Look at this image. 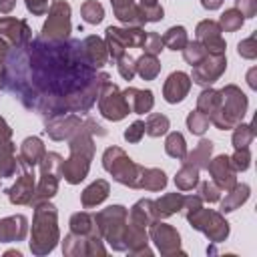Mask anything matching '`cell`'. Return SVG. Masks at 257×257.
Wrapping results in <instances>:
<instances>
[{
    "mask_svg": "<svg viewBox=\"0 0 257 257\" xmlns=\"http://www.w3.org/2000/svg\"><path fill=\"white\" fill-rule=\"evenodd\" d=\"M106 80H110L106 72H98L84 60L80 40L50 42L38 36L10 48L0 88L16 94L28 110L52 118L86 112L98 100Z\"/></svg>",
    "mask_w": 257,
    "mask_h": 257,
    "instance_id": "6da1fadb",
    "label": "cell"
},
{
    "mask_svg": "<svg viewBox=\"0 0 257 257\" xmlns=\"http://www.w3.org/2000/svg\"><path fill=\"white\" fill-rule=\"evenodd\" d=\"M104 137L106 131L92 118H86L82 122V126L68 139V149H70V157L60 165V177L70 183V185H78L80 181L86 179L88 169H90V161L94 157V141L92 137Z\"/></svg>",
    "mask_w": 257,
    "mask_h": 257,
    "instance_id": "7a4b0ae2",
    "label": "cell"
},
{
    "mask_svg": "<svg viewBox=\"0 0 257 257\" xmlns=\"http://www.w3.org/2000/svg\"><path fill=\"white\" fill-rule=\"evenodd\" d=\"M60 239L58 233V213L50 201H44L34 207L32 219V235H30V251L34 255H48Z\"/></svg>",
    "mask_w": 257,
    "mask_h": 257,
    "instance_id": "3957f363",
    "label": "cell"
},
{
    "mask_svg": "<svg viewBox=\"0 0 257 257\" xmlns=\"http://www.w3.org/2000/svg\"><path fill=\"white\" fill-rule=\"evenodd\" d=\"M92 217H94V223L98 227L102 241H106L114 251H126L124 233H126L128 211L122 205H110V207L94 213Z\"/></svg>",
    "mask_w": 257,
    "mask_h": 257,
    "instance_id": "277c9868",
    "label": "cell"
},
{
    "mask_svg": "<svg viewBox=\"0 0 257 257\" xmlns=\"http://www.w3.org/2000/svg\"><path fill=\"white\" fill-rule=\"evenodd\" d=\"M247 104L249 100L245 92L235 84H227L225 88H221V104L217 112L211 116V124H215L219 131L233 128L243 120L247 112Z\"/></svg>",
    "mask_w": 257,
    "mask_h": 257,
    "instance_id": "5b68a950",
    "label": "cell"
},
{
    "mask_svg": "<svg viewBox=\"0 0 257 257\" xmlns=\"http://www.w3.org/2000/svg\"><path fill=\"white\" fill-rule=\"evenodd\" d=\"M102 167L112 175V179L131 189H141V179L145 167L137 165L120 147H108L102 155Z\"/></svg>",
    "mask_w": 257,
    "mask_h": 257,
    "instance_id": "8992f818",
    "label": "cell"
},
{
    "mask_svg": "<svg viewBox=\"0 0 257 257\" xmlns=\"http://www.w3.org/2000/svg\"><path fill=\"white\" fill-rule=\"evenodd\" d=\"M145 40H147V32L135 26H126V28L108 26L104 36V44L112 60H118L122 54H126V48H143Z\"/></svg>",
    "mask_w": 257,
    "mask_h": 257,
    "instance_id": "52a82bcc",
    "label": "cell"
},
{
    "mask_svg": "<svg viewBox=\"0 0 257 257\" xmlns=\"http://www.w3.org/2000/svg\"><path fill=\"white\" fill-rule=\"evenodd\" d=\"M70 4L64 0H56L52 2V6L48 8V18L42 26V34L40 38L50 40V42H58V40H68L70 38Z\"/></svg>",
    "mask_w": 257,
    "mask_h": 257,
    "instance_id": "ba28073f",
    "label": "cell"
},
{
    "mask_svg": "<svg viewBox=\"0 0 257 257\" xmlns=\"http://www.w3.org/2000/svg\"><path fill=\"white\" fill-rule=\"evenodd\" d=\"M187 221L191 223L193 229L201 231L209 241L213 243H223L229 237V223L225 221V217L213 209H199L193 215L187 217Z\"/></svg>",
    "mask_w": 257,
    "mask_h": 257,
    "instance_id": "9c48e42d",
    "label": "cell"
},
{
    "mask_svg": "<svg viewBox=\"0 0 257 257\" xmlns=\"http://www.w3.org/2000/svg\"><path fill=\"white\" fill-rule=\"evenodd\" d=\"M98 110L104 118L108 120H122L131 108L124 100V94L122 90L112 82V80H106L100 88V94H98Z\"/></svg>",
    "mask_w": 257,
    "mask_h": 257,
    "instance_id": "30bf717a",
    "label": "cell"
},
{
    "mask_svg": "<svg viewBox=\"0 0 257 257\" xmlns=\"http://www.w3.org/2000/svg\"><path fill=\"white\" fill-rule=\"evenodd\" d=\"M227 68V58L225 54H207L199 64L193 66V74H191V82L207 88L211 86L215 80L221 78V74Z\"/></svg>",
    "mask_w": 257,
    "mask_h": 257,
    "instance_id": "8fae6325",
    "label": "cell"
},
{
    "mask_svg": "<svg viewBox=\"0 0 257 257\" xmlns=\"http://www.w3.org/2000/svg\"><path fill=\"white\" fill-rule=\"evenodd\" d=\"M151 241H155L157 249L161 251V255H185V251L181 249V237L177 233L175 227L167 225V223H161L159 219H155L151 225Z\"/></svg>",
    "mask_w": 257,
    "mask_h": 257,
    "instance_id": "7c38bea8",
    "label": "cell"
},
{
    "mask_svg": "<svg viewBox=\"0 0 257 257\" xmlns=\"http://www.w3.org/2000/svg\"><path fill=\"white\" fill-rule=\"evenodd\" d=\"M62 253L70 257L78 255H106V249L102 247L100 237H88V235H78V233H68L62 241Z\"/></svg>",
    "mask_w": 257,
    "mask_h": 257,
    "instance_id": "4fadbf2b",
    "label": "cell"
},
{
    "mask_svg": "<svg viewBox=\"0 0 257 257\" xmlns=\"http://www.w3.org/2000/svg\"><path fill=\"white\" fill-rule=\"evenodd\" d=\"M207 171L211 175V181L225 193L237 185V171L231 163V157H227V155H219V157L211 159L207 165Z\"/></svg>",
    "mask_w": 257,
    "mask_h": 257,
    "instance_id": "5bb4252c",
    "label": "cell"
},
{
    "mask_svg": "<svg viewBox=\"0 0 257 257\" xmlns=\"http://www.w3.org/2000/svg\"><path fill=\"white\" fill-rule=\"evenodd\" d=\"M221 26H219V22H215V20H201L199 24H197V28H195V34H197V40L205 46V50L209 52V54H225V48H227V44H225V38L221 36Z\"/></svg>",
    "mask_w": 257,
    "mask_h": 257,
    "instance_id": "9a60e30c",
    "label": "cell"
},
{
    "mask_svg": "<svg viewBox=\"0 0 257 257\" xmlns=\"http://www.w3.org/2000/svg\"><path fill=\"white\" fill-rule=\"evenodd\" d=\"M82 118L74 112L70 114H60V116H52L46 120V133L52 141H68L80 126H82Z\"/></svg>",
    "mask_w": 257,
    "mask_h": 257,
    "instance_id": "2e32d148",
    "label": "cell"
},
{
    "mask_svg": "<svg viewBox=\"0 0 257 257\" xmlns=\"http://www.w3.org/2000/svg\"><path fill=\"white\" fill-rule=\"evenodd\" d=\"M0 36L10 44V48L24 46L28 40H32V32H30L28 24L24 20L12 18V16L0 18Z\"/></svg>",
    "mask_w": 257,
    "mask_h": 257,
    "instance_id": "e0dca14e",
    "label": "cell"
},
{
    "mask_svg": "<svg viewBox=\"0 0 257 257\" xmlns=\"http://www.w3.org/2000/svg\"><path fill=\"white\" fill-rule=\"evenodd\" d=\"M34 187H36L34 171H32V169L22 171V175L16 179V183H14L10 189H6L8 201H10L12 205H30L32 195H34Z\"/></svg>",
    "mask_w": 257,
    "mask_h": 257,
    "instance_id": "ac0fdd59",
    "label": "cell"
},
{
    "mask_svg": "<svg viewBox=\"0 0 257 257\" xmlns=\"http://www.w3.org/2000/svg\"><path fill=\"white\" fill-rule=\"evenodd\" d=\"M191 90V76L177 70V72H171L169 78L165 80L163 84V96L169 104H177L181 102Z\"/></svg>",
    "mask_w": 257,
    "mask_h": 257,
    "instance_id": "d6986e66",
    "label": "cell"
},
{
    "mask_svg": "<svg viewBox=\"0 0 257 257\" xmlns=\"http://www.w3.org/2000/svg\"><path fill=\"white\" fill-rule=\"evenodd\" d=\"M26 233H28V219L24 215H12L0 219V243L24 241Z\"/></svg>",
    "mask_w": 257,
    "mask_h": 257,
    "instance_id": "ffe728a7",
    "label": "cell"
},
{
    "mask_svg": "<svg viewBox=\"0 0 257 257\" xmlns=\"http://www.w3.org/2000/svg\"><path fill=\"white\" fill-rule=\"evenodd\" d=\"M44 153H46V149H44V145H42V141H40L38 137H28V139H24L22 145H20V153H18V157H16L18 167H20L22 171L34 169V167L40 163V159L44 157Z\"/></svg>",
    "mask_w": 257,
    "mask_h": 257,
    "instance_id": "44dd1931",
    "label": "cell"
},
{
    "mask_svg": "<svg viewBox=\"0 0 257 257\" xmlns=\"http://www.w3.org/2000/svg\"><path fill=\"white\" fill-rule=\"evenodd\" d=\"M112 4V12L114 16L126 24V26H135V28H143L145 26V16H143V10L139 8L137 0H110Z\"/></svg>",
    "mask_w": 257,
    "mask_h": 257,
    "instance_id": "7402d4cb",
    "label": "cell"
},
{
    "mask_svg": "<svg viewBox=\"0 0 257 257\" xmlns=\"http://www.w3.org/2000/svg\"><path fill=\"white\" fill-rule=\"evenodd\" d=\"M80 48H82V56L84 60L92 66V68H102L108 60V50H106V44L102 38L90 34L86 36L82 42H80Z\"/></svg>",
    "mask_w": 257,
    "mask_h": 257,
    "instance_id": "603a6c76",
    "label": "cell"
},
{
    "mask_svg": "<svg viewBox=\"0 0 257 257\" xmlns=\"http://www.w3.org/2000/svg\"><path fill=\"white\" fill-rule=\"evenodd\" d=\"M124 241H126V251L131 255H151L147 227H141V225H135V223L126 221Z\"/></svg>",
    "mask_w": 257,
    "mask_h": 257,
    "instance_id": "cb8c5ba5",
    "label": "cell"
},
{
    "mask_svg": "<svg viewBox=\"0 0 257 257\" xmlns=\"http://www.w3.org/2000/svg\"><path fill=\"white\" fill-rule=\"evenodd\" d=\"M58 175L56 173H48V171H40V181L38 185L34 187V195H32V201L30 205L36 207L44 201H50L56 193H58Z\"/></svg>",
    "mask_w": 257,
    "mask_h": 257,
    "instance_id": "d4e9b609",
    "label": "cell"
},
{
    "mask_svg": "<svg viewBox=\"0 0 257 257\" xmlns=\"http://www.w3.org/2000/svg\"><path fill=\"white\" fill-rule=\"evenodd\" d=\"M122 94H124V100H126L131 112H135V114H145L155 104V98H153L151 90H139V88L128 86V88L122 90Z\"/></svg>",
    "mask_w": 257,
    "mask_h": 257,
    "instance_id": "484cf974",
    "label": "cell"
},
{
    "mask_svg": "<svg viewBox=\"0 0 257 257\" xmlns=\"http://www.w3.org/2000/svg\"><path fill=\"white\" fill-rule=\"evenodd\" d=\"M108 193H110L108 183H106L104 179H96L94 183H90V185L82 191V195H80V203H82L84 209H92V207L100 205V203L108 197Z\"/></svg>",
    "mask_w": 257,
    "mask_h": 257,
    "instance_id": "4316f807",
    "label": "cell"
},
{
    "mask_svg": "<svg viewBox=\"0 0 257 257\" xmlns=\"http://www.w3.org/2000/svg\"><path fill=\"white\" fill-rule=\"evenodd\" d=\"M183 201H185V195H181V193H167V195H163L161 199L153 201L155 217L157 219H167V217L179 213L181 207H183Z\"/></svg>",
    "mask_w": 257,
    "mask_h": 257,
    "instance_id": "83f0119b",
    "label": "cell"
},
{
    "mask_svg": "<svg viewBox=\"0 0 257 257\" xmlns=\"http://www.w3.org/2000/svg\"><path fill=\"white\" fill-rule=\"evenodd\" d=\"M18 161H16V147L10 139H0V179H8L16 173Z\"/></svg>",
    "mask_w": 257,
    "mask_h": 257,
    "instance_id": "f1b7e54d",
    "label": "cell"
},
{
    "mask_svg": "<svg viewBox=\"0 0 257 257\" xmlns=\"http://www.w3.org/2000/svg\"><path fill=\"white\" fill-rule=\"evenodd\" d=\"M155 207H153V201L151 199H141L137 201L131 211H128V217L126 221L128 223H135V225H141V227H149L153 221H155Z\"/></svg>",
    "mask_w": 257,
    "mask_h": 257,
    "instance_id": "f546056e",
    "label": "cell"
},
{
    "mask_svg": "<svg viewBox=\"0 0 257 257\" xmlns=\"http://www.w3.org/2000/svg\"><path fill=\"white\" fill-rule=\"evenodd\" d=\"M249 195H251L249 185H245V183L239 185V183H237L231 191H227L225 199L221 201V213H231V211L239 209V207L249 199Z\"/></svg>",
    "mask_w": 257,
    "mask_h": 257,
    "instance_id": "4dcf8cb0",
    "label": "cell"
},
{
    "mask_svg": "<svg viewBox=\"0 0 257 257\" xmlns=\"http://www.w3.org/2000/svg\"><path fill=\"white\" fill-rule=\"evenodd\" d=\"M70 231L72 233H78V235H88V237H100L98 233V227L94 223V217L86 211H80V213H74L70 217ZM102 239V237H100Z\"/></svg>",
    "mask_w": 257,
    "mask_h": 257,
    "instance_id": "1f68e13d",
    "label": "cell"
},
{
    "mask_svg": "<svg viewBox=\"0 0 257 257\" xmlns=\"http://www.w3.org/2000/svg\"><path fill=\"white\" fill-rule=\"evenodd\" d=\"M211 153H213V143L209 139H201L199 145L191 153H187L183 161L185 163H191L193 167H197L201 171V169H207V165L211 161Z\"/></svg>",
    "mask_w": 257,
    "mask_h": 257,
    "instance_id": "d6a6232c",
    "label": "cell"
},
{
    "mask_svg": "<svg viewBox=\"0 0 257 257\" xmlns=\"http://www.w3.org/2000/svg\"><path fill=\"white\" fill-rule=\"evenodd\" d=\"M135 66H137V74L143 78V80H155L161 72V62L155 54H143L135 60Z\"/></svg>",
    "mask_w": 257,
    "mask_h": 257,
    "instance_id": "836d02e7",
    "label": "cell"
},
{
    "mask_svg": "<svg viewBox=\"0 0 257 257\" xmlns=\"http://www.w3.org/2000/svg\"><path fill=\"white\" fill-rule=\"evenodd\" d=\"M199 169L197 167H193L191 163H185L183 161V167L179 169V173H177V177H175V185H177V189L179 191H193L195 187H197V183H199Z\"/></svg>",
    "mask_w": 257,
    "mask_h": 257,
    "instance_id": "e575fe53",
    "label": "cell"
},
{
    "mask_svg": "<svg viewBox=\"0 0 257 257\" xmlns=\"http://www.w3.org/2000/svg\"><path fill=\"white\" fill-rule=\"evenodd\" d=\"M219 104H221V90H215V88H209V86H207V88L199 94V98H197V108H199L203 114H207L209 120H211V116L217 112Z\"/></svg>",
    "mask_w": 257,
    "mask_h": 257,
    "instance_id": "d590c367",
    "label": "cell"
},
{
    "mask_svg": "<svg viewBox=\"0 0 257 257\" xmlns=\"http://www.w3.org/2000/svg\"><path fill=\"white\" fill-rule=\"evenodd\" d=\"M165 153L177 161H183L185 155H187V143H185V137L181 133H169L167 141H165Z\"/></svg>",
    "mask_w": 257,
    "mask_h": 257,
    "instance_id": "8d00e7d4",
    "label": "cell"
},
{
    "mask_svg": "<svg viewBox=\"0 0 257 257\" xmlns=\"http://www.w3.org/2000/svg\"><path fill=\"white\" fill-rule=\"evenodd\" d=\"M187 42H189V38H187L185 26H171L163 34V44L167 48H171V50H183Z\"/></svg>",
    "mask_w": 257,
    "mask_h": 257,
    "instance_id": "74e56055",
    "label": "cell"
},
{
    "mask_svg": "<svg viewBox=\"0 0 257 257\" xmlns=\"http://www.w3.org/2000/svg\"><path fill=\"white\" fill-rule=\"evenodd\" d=\"M169 126H171V122H169V118L165 116V114H161V112H153V114H149L147 116V120H145V133L149 135V137H163L167 131H169Z\"/></svg>",
    "mask_w": 257,
    "mask_h": 257,
    "instance_id": "f35d334b",
    "label": "cell"
},
{
    "mask_svg": "<svg viewBox=\"0 0 257 257\" xmlns=\"http://www.w3.org/2000/svg\"><path fill=\"white\" fill-rule=\"evenodd\" d=\"M167 185V175L161 169H145L141 179V189L147 191H161Z\"/></svg>",
    "mask_w": 257,
    "mask_h": 257,
    "instance_id": "ab89813d",
    "label": "cell"
},
{
    "mask_svg": "<svg viewBox=\"0 0 257 257\" xmlns=\"http://www.w3.org/2000/svg\"><path fill=\"white\" fill-rule=\"evenodd\" d=\"M255 137V124H235L233 126V147L235 149H247Z\"/></svg>",
    "mask_w": 257,
    "mask_h": 257,
    "instance_id": "60d3db41",
    "label": "cell"
},
{
    "mask_svg": "<svg viewBox=\"0 0 257 257\" xmlns=\"http://www.w3.org/2000/svg\"><path fill=\"white\" fill-rule=\"evenodd\" d=\"M80 16H82V20L88 22V24H98V22H102V18H104V8H102V4L96 2V0H86V2H82V6H80Z\"/></svg>",
    "mask_w": 257,
    "mask_h": 257,
    "instance_id": "b9f144b4",
    "label": "cell"
},
{
    "mask_svg": "<svg viewBox=\"0 0 257 257\" xmlns=\"http://www.w3.org/2000/svg\"><path fill=\"white\" fill-rule=\"evenodd\" d=\"M243 22H245L243 14H241L237 8H229V10H225V12L221 14L219 26H221V30H225V32H235V30H239V28L243 26Z\"/></svg>",
    "mask_w": 257,
    "mask_h": 257,
    "instance_id": "7bdbcfd3",
    "label": "cell"
},
{
    "mask_svg": "<svg viewBox=\"0 0 257 257\" xmlns=\"http://www.w3.org/2000/svg\"><path fill=\"white\" fill-rule=\"evenodd\" d=\"M207 54H209V52L205 50V46H203L199 40H191V42H187L185 48H183V58H185V62L191 64V66L199 64Z\"/></svg>",
    "mask_w": 257,
    "mask_h": 257,
    "instance_id": "ee69618b",
    "label": "cell"
},
{
    "mask_svg": "<svg viewBox=\"0 0 257 257\" xmlns=\"http://www.w3.org/2000/svg\"><path fill=\"white\" fill-rule=\"evenodd\" d=\"M209 124H211L209 116L203 114L199 108H195V110L189 112V116H187V128H189L193 135H197V137H201V135L209 128Z\"/></svg>",
    "mask_w": 257,
    "mask_h": 257,
    "instance_id": "f6af8a7d",
    "label": "cell"
},
{
    "mask_svg": "<svg viewBox=\"0 0 257 257\" xmlns=\"http://www.w3.org/2000/svg\"><path fill=\"white\" fill-rule=\"evenodd\" d=\"M139 8L143 10V16L147 22H159L163 20V6L159 0H139Z\"/></svg>",
    "mask_w": 257,
    "mask_h": 257,
    "instance_id": "bcb514c9",
    "label": "cell"
},
{
    "mask_svg": "<svg viewBox=\"0 0 257 257\" xmlns=\"http://www.w3.org/2000/svg\"><path fill=\"white\" fill-rule=\"evenodd\" d=\"M199 185V197L207 203H217L221 199V189L213 183V181H203V183H197Z\"/></svg>",
    "mask_w": 257,
    "mask_h": 257,
    "instance_id": "7dc6e473",
    "label": "cell"
},
{
    "mask_svg": "<svg viewBox=\"0 0 257 257\" xmlns=\"http://www.w3.org/2000/svg\"><path fill=\"white\" fill-rule=\"evenodd\" d=\"M116 68H118V74H120L124 80H133L135 74H137L135 58H133L131 54H122V56L116 60Z\"/></svg>",
    "mask_w": 257,
    "mask_h": 257,
    "instance_id": "c3c4849f",
    "label": "cell"
},
{
    "mask_svg": "<svg viewBox=\"0 0 257 257\" xmlns=\"http://www.w3.org/2000/svg\"><path fill=\"white\" fill-rule=\"evenodd\" d=\"M60 165H62V157L58 153H44V157L40 159L38 167L40 171H48V173H56L60 177Z\"/></svg>",
    "mask_w": 257,
    "mask_h": 257,
    "instance_id": "681fc988",
    "label": "cell"
},
{
    "mask_svg": "<svg viewBox=\"0 0 257 257\" xmlns=\"http://www.w3.org/2000/svg\"><path fill=\"white\" fill-rule=\"evenodd\" d=\"M237 52H239V56H243L247 60L257 58V34H251L249 38L241 40L237 44Z\"/></svg>",
    "mask_w": 257,
    "mask_h": 257,
    "instance_id": "f907efd6",
    "label": "cell"
},
{
    "mask_svg": "<svg viewBox=\"0 0 257 257\" xmlns=\"http://www.w3.org/2000/svg\"><path fill=\"white\" fill-rule=\"evenodd\" d=\"M165 48V44H163V36L159 34V32H147V40H145V44H143V50L147 52V54H161V50Z\"/></svg>",
    "mask_w": 257,
    "mask_h": 257,
    "instance_id": "816d5d0a",
    "label": "cell"
},
{
    "mask_svg": "<svg viewBox=\"0 0 257 257\" xmlns=\"http://www.w3.org/2000/svg\"><path fill=\"white\" fill-rule=\"evenodd\" d=\"M231 163L235 167V171H247L249 165H251V153H249V147L247 149H235L233 157H231Z\"/></svg>",
    "mask_w": 257,
    "mask_h": 257,
    "instance_id": "f5cc1de1",
    "label": "cell"
},
{
    "mask_svg": "<svg viewBox=\"0 0 257 257\" xmlns=\"http://www.w3.org/2000/svg\"><path fill=\"white\" fill-rule=\"evenodd\" d=\"M203 207V199L199 197V195H189V197H185V201H183V207H181V211L179 213H183V217L187 219L189 215H193L195 211H199Z\"/></svg>",
    "mask_w": 257,
    "mask_h": 257,
    "instance_id": "db71d44e",
    "label": "cell"
},
{
    "mask_svg": "<svg viewBox=\"0 0 257 257\" xmlns=\"http://www.w3.org/2000/svg\"><path fill=\"white\" fill-rule=\"evenodd\" d=\"M145 135V122L143 120H135L126 131H124V141L126 143H141Z\"/></svg>",
    "mask_w": 257,
    "mask_h": 257,
    "instance_id": "11a10c76",
    "label": "cell"
},
{
    "mask_svg": "<svg viewBox=\"0 0 257 257\" xmlns=\"http://www.w3.org/2000/svg\"><path fill=\"white\" fill-rule=\"evenodd\" d=\"M235 8L243 14V18H253L257 14V0H235Z\"/></svg>",
    "mask_w": 257,
    "mask_h": 257,
    "instance_id": "9f6ffc18",
    "label": "cell"
},
{
    "mask_svg": "<svg viewBox=\"0 0 257 257\" xmlns=\"http://www.w3.org/2000/svg\"><path fill=\"white\" fill-rule=\"evenodd\" d=\"M26 2V8L28 12H32L34 16H42L48 12V4L50 0H24Z\"/></svg>",
    "mask_w": 257,
    "mask_h": 257,
    "instance_id": "6f0895ef",
    "label": "cell"
},
{
    "mask_svg": "<svg viewBox=\"0 0 257 257\" xmlns=\"http://www.w3.org/2000/svg\"><path fill=\"white\" fill-rule=\"evenodd\" d=\"M16 6V0H0V14H10Z\"/></svg>",
    "mask_w": 257,
    "mask_h": 257,
    "instance_id": "680465c9",
    "label": "cell"
},
{
    "mask_svg": "<svg viewBox=\"0 0 257 257\" xmlns=\"http://www.w3.org/2000/svg\"><path fill=\"white\" fill-rule=\"evenodd\" d=\"M8 52H10V44L0 36V64H4V60H6Z\"/></svg>",
    "mask_w": 257,
    "mask_h": 257,
    "instance_id": "91938a15",
    "label": "cell"
},
{
    "mask_svg": "<svg viewBox=\"0 0 257 257\" xmlns=\"http://www.w3.org/2000/svg\"><path fill=\"white\" fill-rule=\"evenodd\" d=\"M12 137V128L6 124V120L0 116V139H10Z\"/></svg>",
    "mask_w": 257,
    "mask_h": 257,
    "instance_id": "94428289",
    "label": "cell"
},
{
    "mask_svg": "<svg viewBox=\"0 0 257 257\" xmlns=\"http://www.w3.org/2000/svg\"><path fill=\"white\" fill-rule=\"evenodd\" d=\"M223 4V0H201V6L205 10H217Z\"/></svg>",
    "mask_w": 257,
    "mask_h": 257,
    "instance_id": "6125c7cd",
    "label": "cell"
},
{
    "mask_svg": "<svg viewBox=\"0 0 257 257\" xmlns=\"http://www.w3.org/2000/svg\"><path fill=\"white\" fill-rule=\"evenodd\" d=\"M255 74H257V68L253 66V68L247 72V82H249V86H251V88H257V82H255Z\"/></svg>",
    "mask_w": 257,
    "mask_h": 257,
    "instance_id": "be15d7a7",
    "label": "cell"
},
{
    "mask_svg": "<svg viewBox=\"0 0 257 257\" xmlns=\"http://www.w3.org/2000/svg\"><path fill=\"white\" fill-rule=\"evenodd\" d=\"M2 66H4V64H0V78H2Z\"/></svg>",
    "mask_w": 257,
    "mask_h": 257,
    "instance_id": "e7e4bbea",
    "label": "cell"
}]
</instances>
